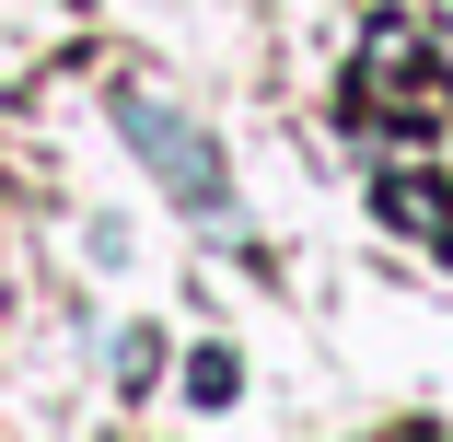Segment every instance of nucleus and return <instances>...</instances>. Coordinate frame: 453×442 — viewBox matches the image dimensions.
Returning a JSON list of instances; mask_svg holds the SVG:
<instances>
[{"mask_svg":"<svg viewBox=\"0 0 453 442\" xmlns=\"http://www.w3.org/2000/svg\"><path fill=\"white\" fill-rule=\"evenodd\" d=\"M117 128H128V151L174 187V210H198V221H221V210H233V163H221V140H210V128H187L163 94H117Z\"/></svg>","mask_w":453,"mask_h":442,"instance_id":"f257e3e1","label":"nucleus"},{"mask_svg":"<svg viewBox=\"0 0 453 442\" xmlns=\"http://www.w3.org/2000/svg\"><path fill=\"white\" fill-rule=\"evenodd\" d=\"M187 396H198V407L233 396V349H198V361H187Z\"/></svg>","mask_w":453,"mask_h":442,"instance_id":"f03ea898","label":"nucleus"}]
</instances>
